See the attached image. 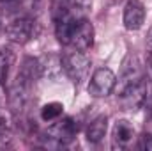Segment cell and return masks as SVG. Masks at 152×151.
<instances>
[{
    "label": "cell",
    "mask_w": 152,
    "mask_h": 151,
    "mask_svg": "<svg viewBox=\"0 0 152 151\" xmlns=\"http://www.w3.org/2000/svg\"><path fill=\"white\" fill-rule=\"evenodd\" d=\"M39 34L37 21L30 16H18L5 27V36L16 44H25Z\"/></svg>",
    "instance_id": "1"
},
{
    "label": "cell",
    "mask_w": 152,
    "mask_h": 151,
    "mask_svg": "<svg viewBox=\"0 0 152 151\" xmlns=\"http://www.w3.org/2000/svg\"><path fill=\"white\" fill-rule=\"evenodd\" d=\"M62 66H64V73L69 76V80L80 85L88 75L90 61L81 50H73L62 55Z\"/></svg>",
    "instance_id": "2"
},
{
    "label": "cell",
    "mask_w": 152,
    "mask_h": 151,
    "mask_svg": "<svg viewBox=\"0 0 152 151\" xmlns=\"http://www.w3.org/2000/svg\"><path fill=\"white\" fill-rule=\"evenodd\" d=\"M117 85V76L110 68H99L94 71V75L88 82V94L92 98H106L112 94Z\"/></svg>",
    "instance_id": "3"
},
{
    "label": "cell",
    "mask_w": 152,
    "mask_h": 151,
    "mask_svg": "<svg viewBox=\"0 0 152 151\" xmlns=\"http://www.w3.org/2000/svg\"><path fill=\"white\" fill-rule=\"evenodd\" d=\"M78 133V123L73 117H64L60 121H57L53 126H50L48 130V141L53 146H64L69 141L75 139Z\"/></svg>",
    "instance_id": "4"
},
{
    "label": "cell",
    "mask_w": 152,
    "mask_h": 151,
    "mask_svg": "<svg viewBox=\"0 0 152 151\" xmlns=\"http://www.w3.org/2000/svg\"><path fill=\"white\" fill-rule=\"evenodd\" d=\"M147 96H149V93H147V85H145L143 80H140V82H136V84L118 91V101L127 110L140 109L147 101Z\"/></svg>",
    "instance_id": "5"
},
{
    "label": "cell",
    "mask_w": 152,
    "mask_h": 151,
    "mask_svg": "<svg viewBox=\"0 0 152 151\" xmlns=\"http://www.w3.org/2000/svg\"><path fill=\"white\" fill-rule=\"evenodd\" d=\"M94 43V27L92 23L87 20V18H80L78 23L75 27V32H73V38H71V46L75 50H88Z\"/></svg>",
    "instance_id": "6"
},
{
    "label": "cell",
    "mask_w": 152,
    "mask_h": 151,
    "mask_svg": "<svg viewBox=\"0 0 152 151\" xmlns=\"http://www.w3.org/2000/svg\"><path fill=\"white\" fill-rule=\"evenodd\" d=\"M124 27L127 30H138L142 29L145 21V5L140 0H129L124 7Z\"/></svg>",
    "instance_id": "7"
},
{
    "label": "cell",
    "mask_w": 152,
    "mask_h": 151,
    "mask_svg": "<svg viewBox=\"0 0 152 151\" xmlns=\"http://www.w3.org/2000/svg\"><path fill=\"white\" fill-rule=\"evenodd\" d=\"M142 80V66H140V61L138 57L134 55H129L124 64H122V73H120V78H118V91L136 84Z\"/></svg>",
    "instance_id": "8"
},
{
    "label": "cell",
    "mask_w": 152,
    "mask_h": 151,
    "mask_svg": "<svg viewBox=\"0 0 152 151\" xmlns=\"http://www.w3.org/2000/svg\"><path fill=\"white\" fill-rule=\"evenodd\" d=\"M41 76H42V73H41V61L34 59V57H25L21 66H20V71L16 75V80L25 84V85H28V87H32L37 82V78H41Z\"/></svg>",
    "instance_id": "9"
},
{
    "label": "cell",
    "mask_w": 152,
    "mask_h": 151,
    "mask_svg": "<svg viewBox=\"0 0 152 151\" xmlns=\"http://www.w3.org/2000/svg\"><path fill=\"white\" fill-rule=\"evenodd\" d=\"M28 93H30L28 85H25L18 80L12 84L11 91H9V109L14 114H20L25 109V105L28 101Z\"/></svg>",
    "instance_id": "10"
},
{
    "label": "cell",
    "mask_w": 152,
    "mask_h": 151,
    "mask_svg": "<svg viewBox=\"0 0 152 151\" xmlns=\"http://www.w3.org/2000/svg\"><path fill=\"white\" fill-rule=\"evenodd\" d=\"M134 139V128L129 121L120 119L113 126V148H127Z\"/></svg>",
    "instance_id": "11"
},
{
    "label": "cell",
    "mask_w": 152,
    "mask_h": 151,
    "mask_svg": "<svg viewBox=\"0 0 152 151\" xmlns=\"http://www.w3.org/2000/svg\"><path fill=\"white\" fill-rule=\"evenodd\" d=\"M64 66H62V55L58 53H50L44 57V61H41V73L42 76L50 78V80H57L62 75Z\"/></svg>",
    "instance_id": "12"
},
{
    "label": "cell",
    "mask_w": 152,
    "mask_h": 151,
    "mask_svg": "<svg viewBox=\"0 0 152 151\" xmlns=\"http://www.w3.org/2000/svg\"><path fill=\"white\" fill-rule=\"evenodd\" d=\"M78 20L80 18H76L75 14H69V16H66L60 21L55 23V36L58 39V43H62V44H69L71 43V38H73V32H75Z\"/></svg>",
    "instance_id": "13"
},
{
    "label": "cell",
    "mask_w": 152,
    "mask_h": 151,
    "mask_svg": "<svg viewBox=\"0 0 152 151\" xmlns=\"http://www.w3.org/2000/svg\"><path fill=\"white\" fill-rule=\"evenodd\" d=\"M106 130H108V117L106 115H97L87 126V141L90 144L101 142L106 135Z\"/></svg>",
    "instance_id": "14"
},
{
    "label": "cell",
    "mask_w": 152,
    "mask_h": 151,
    "mask_svg": "<svg viewBox=\"0 0 152 151\" xmlns=\"http://www.w3.org/2000/svg\"><path fill=\"white\" fill-rule=\"evenodd\" d=\"M50 14H51V21H53V23H57V21H60L62 18L73 14L71 0H51Z\"/></svg>",
    "instance_id": "15"
},
{
    "label": "cell",
    "mask_w": 152,
    "mask_h": 151,
    "mask_svg": "<svg viewBox=\"0 0 152 151\" xmlns=\"http://www.w3.org/2000/svg\"><path fill=\"white\" fill-rule=\"evenodd\" d=\"M12 64H14V53L11 50H7V48L0 50V85L5 84L9 70H11Z\"/></svg>",
    "instance_id": "16"
},
{
    "label": "cell",
    "mask_w": 152,
    "mask_h": 151,
    "mask_svg": "<svg viewBox=\"0 0 152 151\" xmlns=\"http://www.w3.org/2000/svg\"><path fill=\"white\" fill-rule=\"evenodd\" d=\"M64 110V105L58 103V101H51V103H46L42 109H41V117L42 121H55L62 115Z\"/></svg>",
    "instance_id": "17"
},
{
    "label": "cell",
    "mask_w": 152,
    "mask_h": 151,
    "mask_svg": "<svg viewBox=\"0 0 152 151\" xmlns=\"http://www.w3.org/2000/svg\"><path fill=\"white\" fill-rule=\"evenodd\" d=\"M92 7V0H71V9L76 18H83Z\"/></svg>",
    "instance_id": "18"
},
{
    "label": "cell",
    "mask_w": 152,
    "mask_h": 151,
    "mask_svg": "<svg viewBox=\"0 0 152 151\" xmlns=\"http://www.w3.org/2000/svg\"><path fill=\"white\" fill-rule=\"evenodd\" d=\"M142 148L145 151H152V133H143L142 135Z\"/></svg>",
    "instance_id": "19"
},
{
    "label": "cell",
    "mask_w": 152,
    "mask_h": 151,
    "mask_svg": "<svg viewBox=\"0 0 152 151\" xmlns=\"http://www.w3.org/2000/svg\"><path fill=\"white\" fill-rule=\"evenodd\" d=\"M145 44H147V50H149V53H152V27L149 29V32H147V39H145Z\"/></svg>",
    "instance_id": "20"
},
{
    "label": "cell",
    "mask_w": 152,
    "mask_h": 151,
    "mask_svg": "<svg viewBox=\"0 0 152 151\" xmlns=\"http://www.w3.org/2000/svg\"><path fill=\"white\" fill-rule=\"evenodd\" d=\"M147 68H149V73H151V76H152V53H149V57H147Z\"/></svg>",
    "instance_id": "21"
},
{
    "label": "cell",
    "mask_w": 152,
    "mask_h": 151,
    "mask_svg": "<svg viewBox=\"0 0 152 151\" xmlns=\"http://www.w3.org/2000/svg\"><path fill=\"white\" fill-rule=\"evenodd\" d=\"M103 2H104L106 5H115V4H118L120 0H103Z\"/></svg>",
    "instance_id": "22"
},
{
    "label": "cell",
    "mask_w": 152,
    "mask_h": 151,
    "mask_svg": "<svg viewBox=\"0 0 152 151\" xmlns=\"http://www.w3.org/2000/svg\"><path fill=\"white\" fill-rule=\"evenodd\" d=\"M0 30H2V25H0Z\"/></svg>",
    "instance_id": "23"
},
{
    "label": "cell",
    "mask_w": 152,
    "mask_h": 151,
    "mask_svg": "<svg viewBox=\"0 0 152 151\" xmlns=\"http://www.w3.org/2000/svg\"><path fill=\"white\" fill-rule=\"evenodd\" d=\"M0 2H4V0H0Z\"/></svg>",
    "instance_id": "24"
}]
</instances>
